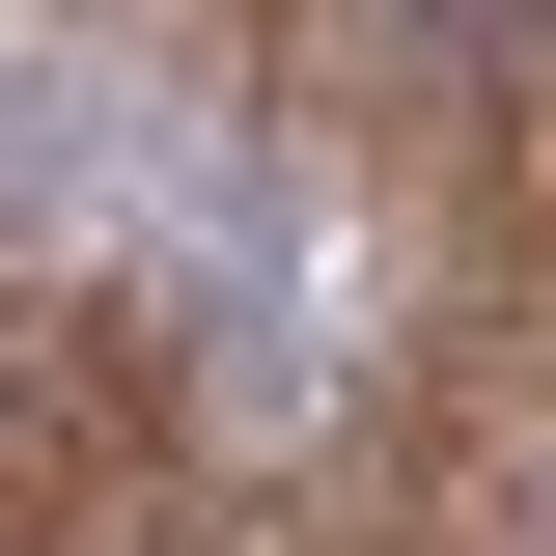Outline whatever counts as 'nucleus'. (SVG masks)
<instances>
[{"mask_svg":"<svg viewBox=\"0 0 556 556\" xmlns=\"http://www.w3.org/2000/svg\"><path fill=\"white\" fill-rule=\"evenodd\" d=\"M0 28H84V0H0Z\"/></svg>","mask_w":556,"mask_h":556,"instance_id":"nucleus-1","label":"nucleus"}]
</instances>
